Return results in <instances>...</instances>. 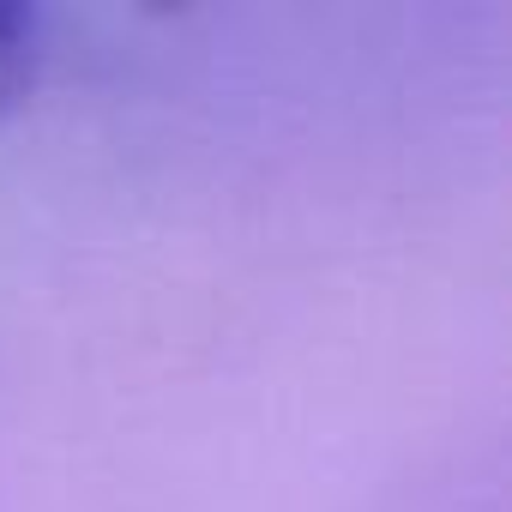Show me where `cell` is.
Wrapping results in <instances>:
<instances>
[{
	"label": "cell",
	"instance_id": "6da1fadb",
	"mask_svg": "<svg viewBox=\"0 0 512 512\" xmlns=\"http://www.w3.org/2000/svg\"><path fill=\"white\" fill-rule=\"evenodd\" d=\"M37 79V19L0 7V109H13Z\"/></svg>",
	"mask_w": 512,
	"mask_h": 512
}]
</instances>
